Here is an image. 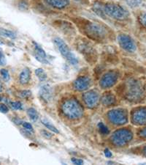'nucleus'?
I'll list each match as a JSON object with an SVG mask.
<instances>
[{"label": "nucleus", "instance_id": "obj_2", "mask_svg": "<svg viewBox=\"0 0 146 165\" xmlns=\"http://www.w3.org/2000/svg\"><path fill=\"white\" fill-rule=\"evenodd\" d=\"M104 12L110 17L118 20L126 19L129 16V13L123 7L116 4L109 3L104 6Z\"/></svg>", "mask_w": 146, "mask_h": 165}, {"label": "nucleus", "instance_id": "obj_35", "mask_svg": "<svg viewBox=\"0 0 146 165\" xmlns=\"http://www.w3.org/2000/svg\"><path fill=\"white\" fill-rule=\"evenodd\" d=\"M140 136L143 137V138H146V127L143 129V130L140 132Z\"/></svg>", "mask_w": 146, "mask_h": 165}, {"label": "nucleus", "instance_id": "obj_27", "mask_svg": "<svg viewBox=\"0 0 146 165\" xmlns=\"http://www.w3.org/2000/svg\"><path fill=\"white\" fill-rule=\"evenodd\" d=\"M11 107H12L14 109H16V110L22 109V104L21 102L19 101L12 102V103H11Z\"/></svg>", "mask_w": 146, "mask_h": 165}, {"label": "nucleus", "instance_id": "obj_14", "mask_svg": "<svg viewBox=\"0 0 146 165\" xmlns=\"http://www.w3.org/2000/svg\"><path fill=\"white\" fill-rule=\"evenodd\" d=\"M45 1L48 5L59 9L64 8L69 3V0H45Z\"/></svg>", "mask_w": 146, "mask_h": 165}, {"label": "nucleus", "instance_id": "obj_36", "mask_svg": "<svg viewBox=\"0 0 146 165\" xmlns=\"http://www.w3.org/2000/svg\"><path fill=\"white\" fill-rule=\"evenodd\" d=\"M2 90H3V86H2V84L0 83V92H2Z\"/></svg>", "mask_w": 146, "mask_h": 165}, {"label": "nucleus", "instance_id": "obj_20", "mask_svg": "<svg viewBox=\"0 0 146 165\" xmlns=\"http://www.w3.org/2000/svg\"><path fill=\"white\" fill-rule=\"evenodd\" d=\"M35 74H36V76L37 77L39 80L41 81H45V79H47V75H46L44 70L42 69V68H37V69L35 70Z\"/></svg>", "mask_w": 146, "mask_h": 165}, {"label": "nucleus", "instance_id": "obj_30", "mask_svg": "<svg viewBox=\"0 0 146 165\" xmlns=\"http://www.w3.org/2000/svg\"><path fill=\"white\" fill-rule=\"evenodd\" d=\"M72 162L75 165H84V161L82 159H76V158H72Z\"/></svg>", "mask_w": 146, "mask_h": 165}, {"label": "nucleus", "instance_id": "obj_34", "mask_svg": "<svg viewBox=\"0 0 146 165\" xmlns=\"http://www.w3.org/2000/svg\"><path fill=\"white\" fill-rule=\"evenodd\" d=\"M104 153H105V156L108 157V158H110V157L112 156V153L110 151H109L108 149H105Z\"/></svg>", "mask_w": 146, "mask_h": 165}, {"label": "nucleus", "instance_id": "obj_38", "mask_svg": "<svg viewBox=\"0 0 146 165\" xmlns=\"http://www.w3.org/2000/svg\"><path fill=\"white\" fill-rule=\"evenodd\" d=\"M1 44H2V42L1 40H0V45H1Z\"/></svg>", "mask_w": 146, "mask_h": 165}, {"label": "nucleus", "instance_id": "obj_18", "mask_svg": "<svg viewBox=\"0 0 146 165\" xmlns=\"http://www.w3.org/2000/svg\"><path fill=\"white\" fill-rule=\"evenodd\" d=\"M27 114L29 117V118L32 120L33 122H36L39 118V114L38 112H37V110L34 108H29L27 110Z\"/></svg>", "mask_w": 146, "mask_h": 165}, {"label": "nucleus", "instance_id": "obj_33", "mask_svg": "<svg viewBox=\"0 0 146 165\" xmlns=\"http://www.w3.org/2000/svg\"><path fill=\"white\" fill-rule=\"evenodd\" d=\"M23 126L24 129H27V130H31V129H32V126L29 123H27V122L23 123Z\"/></svg>", "mask_w": 146, "mask_h": 165}, {"label": "nucleus", "instance_id": "obj_12", "mask_svg": "<svg viewBox=\"0 0 146 165\" xmlns=\"http://www.w3.org/2000/svg\"><path fill=\"white\" fill-rule=\"evenodd\" d=\"M34 55L36 59L38 61H40L42 63H48L47 60V56L43 49L40 47L38 44L36 43H34Z\"/></svg>", "mask_w": 146, "mask_h": 165}, {"label": "nucleus", "instance_id": "obj_3", "mask_svg": "<svg viewBox=\"0 0 146 165\" xmlns=\"http://www.w3.org/2000/svg\"><path fill=\"white\" fill-rule=\"evenodd\" d=\"M133 138L132 131L129 129H121L116 131L111 137V141L116 146H123L130 142Z\"/></svg>", "mask_w": 146, "mask_h": 165}, {"label": "nucleus", "instance_id": "obj_23", "mask_svg": "<svg viewBox=\"0 0 146 165\" xmlns=\"http://www.w3.org/2000/svg\"><path fill=\"white\" fill-rule=\"evenodd\" d=\"M127 5L131 7H137L140 6L142 3V0H126Z\"/></svg>", "mask_w": 146, "mask_h": 165}, {"label": "nucleus", "instance_id": "obj_16", "mask_svg": "<svg viewBox=\"0 0 146 165\" xmlns=\"http://www.w3.org/2000/svg\"><path fill=\"white\" fill-rule=\"evenodd\" d=\"M101 102L105 106H111L116 102V98L111 93H107L101 99Z\"/></svg>", "mask_w": 146, "mask_h": 165}, {"label": "nucleus", "instance_id": "obj_31", "mask_svg": "<svg viewBox=\"0 0 146 165\" xmlns=\"http://www.w3.org/2000/svg\"><path fill=\"white\" fill-rule=\"evenodd\" d=\"M6 64V59H5V55L2 51V50L0 49V65L1 66H5Z\"/></svg>", "mask_w": 146, "mask_h": 165}, {"label": "nucleus", "instance_id": "obj_22", "mask_svg": "<svg viewBox=\"0 0 146 165\" xmlns=\"http://www.w3.org/2000/svg\"><path fill=\"white\" fill-rule=\"evenodd\" d=\"M93 9L97 14H99V16H102V14L105 13L104 12V7H102V5H101V4L99 3V2L94 4Z\"/></svg>", "mask_w": 146, "mask_h": 165}, {"label": "nucleus", "instance_id": "obj_5", "mask_svg": "<svg viewBox=\"0 0 146 165\" xmlns=\"http://www.w3.org/2000/svg\"><path fill=\"white\" fill-rule=\"evenodd\" d=\"M54 42L57 46V47H58L61 54H62L66 60L69 61L72 65H76L77 62H78L76 57L72 53L69 48L68 47V46L66 45V43L64 40H62L61 38H57L54 40Z\"/></svg>", "mask_w": 146, "mask_h": 165}, {"label": "nucleus", "instance_id": "obj_17", "mask_svg": "<svg viewBox=\"0 0 146 165\" xmlns=\"http://www.w3.org/2000/svg\"><path fill=\"white\" fill-rule=\"evenodd\" d=\"M88 29L89 30V32L91 33L92 35H94V36L99 37L102 35V30L100 29V27H98L97 25L94 24H91L88 26Z\"/></svg>", "mask_w": 146, "mask_h": 165}, {"label": "nucleus", "instance_id": "obj_29", "mask_svg": "<svg viewBox=\"0 0 146 165\" xmlns=\"http://www.w3.org/2000/svg\"><path fill=\"white\" fill-rule=\"evenodd\" d=\"M140 21L142 24V25L146 27V13H144L140 15Z\"/></svg>", "mask_w": 146, "mask_h": 165}, {"label": "nucleus", "instance_id": "obj_25", "mask_svg": "<svg viewBox=\"0 0 146 165\" xmlns=\"http://www.w3.org/2000/svg\"><path fill=\"white\" fill-rule=\"evenodd\" d=\"M0 72H1V74H2V76L4 80H5V81H9V79H10V74H9V72L7 71V70L2 69Z\"/></svg>", "mask_w": 146, "mask_h": 165}, {"label": "nucleus", "instance_id": "obj_6", "mask_svg": "<svg viewBox=\"0 0 146 165\" xmlns=\"http://www.w3.org/2000/svg\"><path fill=\"white\" fill-rule=\"evenodd\" d=\"M108 118L115 125H123L127 122V112L123 109H112L108 112Z\"/></svg>", "mask_w": 146, "mask_h": 165}, {"label": "nucleus", "instance_id": "obj_11", "mask_svg": "<svg viewBox=\"0 0 146 165\" xmlns=\"http://www.w3.org/2000/svg\"><path fill=\"white\" fill-rule=\"evenodd\" d=\"M91 84L90 79L87 77H80L74 81V87L78 91L87 90Z\"/></svg>", "mask_w": 146, "mask_h": 165}, {"label": "nucleus", "instance_id": "obj_28", "mask_svg": "<svg viewBox=\"0 0 146 165\" xmlns=\"http://www.w3.org/2000/svg\"><path fill=\"white\" fill-rule=\"evenodd\" d=\"M41 135L42 137H44V138H46V139H51V137H53V133L49 132V131H47L45 130H42L41 131Z\"/></svg>", "mask_w": 146, "mask_h": 165}, {"label": "nucleus", "instance_id": "obj_15", "mask_svg": "<svg viewBox=\"0 0 146 165\" xmlns=\"http://www.w3.org/2000/svg\"><path fill=\"white\" fill-rule=\"evenodd\" d=\"M31 79V72L29 68H26L21 72L19 75L20 83L22 84H26L29 82Z\"/></svg>", "mask_w": 146, "mask_h": 165}, {"label": "nucleus", "instance_id": "obj_32", "mask_svg": "<svg viewBox=\"0 0 146 165\" xmlns=\"http://www.w3.org/2000/svg\"><path fill=\"white\" fill-rule=\"evenodd\" d=\"M8 111L9 109L6 105L4 104V103H0V112L5 114V113L8 112Z\"/></svg>", "mask_w": 146, "mask_h": 165}, {"label": "nucleus", "instance_id": "obj_19", "mask_svg": "<svg viewBox=\"0 0 146 165\" xmlns=\"http://www.w3.org/2000/svg\"><path fill=\"white\" fill-rule=\"evenodd\" d=\"M0 35L2 36L5 37V38H16V35L14 32H11L10 30H7V29H2L0 28Z\"/></svg>", "mask_w": 146, "mask_h": 165}, {"label": "nucleus", "instance_id": "obj_40", "mask_svg": "<svg viewBox=\"0 0 146 165\" xmlns=\"http://www.w3.org/2000/svg\"><path fill=\"white\" fill-rule=\"evenodd\" d=\"M2 101V97H1V96H0V101Z\"/></svg>", "mask_w": 146, "mask_h": 165}, {"label": "nucleus", "instance_id": "obj_4", "mask_svg": "<svg viewBox=\"0 0 146 165\" xmlns=\"http://www.w3.org/2000/svg\"><path fill=\"white\" fill-rule=\"evenodd\" d=\"M143 88L139 81L130 80L126 85V97L130 101H137L143 95Z\"/></svg>", "mask_w": 146, "mask_h": 165}, {"label": "nucleus", "instance_id": "obj_39", "mask_svg": "<svg viewBox=\"0 0 146 165\" xmlns=\"http://www.w3.org/2000/svg\"><path fill=\"white\" fill-rule=\"evenodd\" d=\"M140 165H146V163H145V164H141Z\"/></svg>", "mask_w": 146, "mask_h": 165}, {"label": "nucleus", "instance_id": "obj_26", "mask_svg": "<svg viewBox=\"0 0 146 165\" xmlns=\"http://www.w3.org/2000/svg\"><path fill=\"white\" fill-rule=\"evenodd\" d=\"M31 94V91H29V90H23V91L20 92L19 96L22 99H26V98L29 97Z\"/></svg>", "mask_w": 146, "mask_h": 165}, {"label": "nucleus", "instance_id": "obj_8", "mask_svg": "<svg viewBox=\"0 0 146 165\" xmlns=\"http://www.w3.org/2000/svg\"><path fill=\"white\" fill-rule=\"evenodd\" d=\"M118 80V74L114 71H110L105 73L101 77L99 84L102 88L107 89L110 88L116 84Z\"/></svg>", "mask_w": 146, "mask_h": 165}, {"label": "nucleus", "instance_id": "obj_21", "mask_svg": "<svg viewBox=\"0 0 146 165\" xmlns=\"http://www.w3.org/2000/svg\"><path fill=\"white\" fill-rule=\"evenodd\" d=\"M42 123H43V125L45 126L46 128H48V129L51 131H53V132L56 133H59V131L58 129H57L54 126H53L52 124H51L49 123V122H48L46 120H45V119L42 120Z\"/></svg>", "mask_w": 146, "mask_h": 165}, {"label": "nucleus", "instance_id": "obj_37", "mask_svg": "<svg viewBox=\"0 0 146 165\" xmlns=\"http://www.w3.org/2000/svg\"><path fill=\"white\" fill-rule=\"evenodd\" d=\"M143 153H144V154H145L146 156V146L145 148H144V150H143Z\"/></svg>", "mask_w": 146, "mask_h": 165}, {"label": "nucleus", "instance_id": "obj_7", "mask_svg": "<svg viewBox=\"0 0 146 165\" xmlns=\"http://www.w3.org/2000/svg\"><path fill=\"white\" fill-rule=\"evenodd\" d=\"M118 41L121 47L129 52H134L136 50L135 43L129 35L125 34L119 35L118 37Z\"/></svg>", "mask_w": 146, "mask_h": 165}, {"label": "nucleus", "instance_id": "obj_9", "mask_svg": "<svg viewBox=\"0 0 146 165\" xmlns=\"http://www.w3.org/2000/svg\"><path fill=\"white\" fill-rule=\"evenodd\" d=\"M99 95L97 92L91 90L85 92L83 96V99L88 108H94L95 107L99 101Z\"/></svg>", "mask_w": 146, "mask_h": 165}, {"label": "nucleus", "instance_id": "obj_10", "mask_svg": "<svg viewBox=\"0 0 146 165\" xmlns=\"http://www.w3.org/2000/svg\"><path fill=\"white\" fill-rule=\"evenodd\" d=\"M132 121L136 125H146V107L137 109L133 112Z\"/></svg>", "mask_w": 146, "mask_h": 165}, {"label": "nucleus", "instance_id": "obj_24", "mask_svg": "<svg viewBox=\"0 0 146 165\" xmlns=\"http://www.w3.org/2000/svg\"><path fill=\"white\" fill-rule=\"evenodd\" d=\"M98 128H99V131L101 133H104V134H107L109 133V129L106 126H105L102 123H98Z\"/></svg>", "mask_w": 146, "mask_h": 165}, {"label": "nucleus", "instance_id": "obj_13", "mask_svg": "<svg viewBox=\"0 0 146 165\" xmlns=\"http://www.w3.org/2000/svg\"><path fill=\"white\" fill-rule=\"evenodd\" d=\"M40 96L43 99L44 101L48 102L52 99L53 97V91L52 88H51L49 84H45L41 87L40 91Z\"/></svg>", "mask_w": 146, "mask_h": 165}, {"label": "nucleus", "instance_id": "obj_1", "mask_svg": "<svg viewBox=\"0 0 146 165\" xmlns=\"http://www.w3.org/2000/svg\"><path fill=\"white\" fill-rule=\"evenodd\" d=\"M62 112L69 119H77L83 115L84 109L78 101L75 99H69L64 102L62 106Z\"/></svg>", "mask_w": 146, "mask_h": 165}]
</instances>
